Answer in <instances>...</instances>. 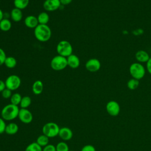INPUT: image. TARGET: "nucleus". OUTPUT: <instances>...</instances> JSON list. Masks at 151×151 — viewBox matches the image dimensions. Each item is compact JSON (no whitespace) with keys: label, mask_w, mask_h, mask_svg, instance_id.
<instances>
[{"label":"nucleus","mask_w":151,"mask_h":151,"mask_svg":"<svg viewBox=\"0 0 151 151\" xmlns=\"http://www.w3.org/2000/svg\"><path fill=\"white\" fill-rule=\"evenodd\" d=\"M34 36L37 40L41 42L48 41L51 37V30L47 25L38 24L34 28Z\"/></svg>","instance_id":"obj_1"},{"label":"nucleus","mask_w":151,"mask_h":151,"mask_svg":"<svg viewBox=\"0 0 151 151\" xmlns=\"http://www.w3.org/2000/svg\"><path fill=\"white\" fill-rule=\"evenodd\" d=\"M19 109L18 106L11 103L5 106L1 110V117L6 121H11L18 117Z\"/></svg>","instance_id":"obj_2"},{"label":"nucleus","mask_w":151,"mask_h":151,"mask_svg":"<svg viewBox=\"0 0 151 151\" xmlns=\"http://www.w3.org/2000/svg\"><path fill=\"white\" fill-rule=\"evenodd\" d=\"M129 73L132 78L138 80L143 78L146 73V68L142 63L136 62L129 67Z\"/></svg>","instance_id":"obj_3"},{"label":"nucleus","mask_w":151,"mask_h":151,"mask_svg":"<svg viewBox=\"0 0 151 151\" xmlns=\"http://www.w3.org/2000/svg\"><path fill=\"white\" fill-rule=\"evenodd\" d=\"M60 127L54 122H48L45 123L42 128V134L47 136L49 138H53L58 136Z\"/></svg>","instance_id":"obj_4"},{"label":"nucleus","mask_w":151,"mask_h":151,"mask_svg":"<svg viewBox=\"0 0 151 151\" xmlns=\"http://www.w3.org/2000/svg\"><path fill=\"white\" fill-rule=\"evenodd\" d=\"M57 52L58 55L68 57L73 54V47L70 42L67 40H61L57 45Z\"/></svg>","instance_id":"obj_5"},{"label":"nucleus","mask_w":151,"mask_h":151,"mask_svg":"<svg viewBox=\"0 0 151 151\" xmlns=\"http://www.w3.org/2000/svg\"><path fill=\"white\" fill-rule=\"evenodd\" d=\"M50 65L51 68L55 71L63 70L68 66L67 57L60 55H55L51 59Z\"/></svg>","instance_id":"obj_6"},{"label":"nucleus","mask_w":151,"mask_h":151,"mask_svg":"<svg viewBox=\"0 0 151 151\" xmlns=\"http://www.w3.org/2000/svg\"><path fill=\"white\" fill-rule=\"evenodd\" d=\"M6 88L14 91L18 89L21 84V80L20 77L15 74L10 75L8 76L5 81Z\"/></svg>","instance_id":"obj_7"},{"label":"nucleus","mask_w":151,"mask_h":151,"mask_svg":"<svg viewBox=\"0 0 151 151\" xmlns=\"http://www.w3.org/2000/svg\"><path fill=\"white\" fill-rule=\"evenodd\" d=\"M18 117L19 120L24 124H29L31 123L33 119L32 113L27 109H20Z\"/></svg>","instance_id":"obj_8"},{"label":"nucleus","mask_w":151,"mask_h":151,"mask_svg":"<svg viewBox=\"0 0 151 151\" xmlns=\"http://www.w3.org/2000/svg\"><path fill=\"white\" fill-rule=\"evenodd\" d=\"M106 109L107 113L111 116H117L120 111L119 104L114 100H111L107 103Z\"/></svg>","instance_id":"obj_9"},{"label":"nucleus","mask_w":151,"mask_h":151,"mask_svg":"<svg viewBox=\"0 0 151 151\" xmlns=\"http://www.w3.org/2000/svg\"><path fill=\"white\" fill-rule=\"evenodd\" d=\"M85 67L87 70L90 72H96L100 69V61L95 58L89 59L85 64Z\"/></svg>","instance_id":"obj_10"},{"label":"nucleus","mask_w":151,"mask_h":151,"mask_svg":"<svg viewBox=\"0 0 151 151\" xmlns=\"http://www.w3.org/2000/svg\"><path fill=\"white\" fill-rule=\"evenodd\" d=\"M60 0H45L43 3V8L47 11H54L61 6Z\"/></svg>","instance_id":"obj_11"},{"label":"nucleus","mask_w":151,"mask_h":151,"mask_svg":"<svg viewBox=\"0 0 151 151\" xmlns=\"http://www.w3.org/2000/svg\"><path fill=\"white\" fill-rule=\"evenodd\" d=\"M73 136L72 130L67 127H61L59 131L58 136L63 140L67 141L70 140Z\"/></svg>","instance_id":"obj_12"},{"label":"nucleus","mask_w":151,"mask_h":151,"mask_svg":"<svg viewBox=\"0 0 151 151\" xmlns=\"http://www.w3.org/2000/svg\"><path fill=\"white\" fill-rule=\"evenodd\" d=\"M67 65L71 68L76 69L77 68L80 64V60L77 55L72 54L67 57Z\"/></svg>","instance_id":"obj_13"},{"label":"nucleus","mask_w":151,"mask_h":151,"mask_svg":"<svg viewBox=\"0 0 151 151\" xmlns=\"http://www.w3.org/2000/svg\"><path fill=\"white\" fill-rule=\"evenodd\" d=\"M150 57L147 52L142 50L137 51L135 54V58L140 63H146Z\"/></svg>","instance_id":"obj_14"},{"label":"nucleus","mask_w":151,"mask_h":151,"mask_svg":"<svg viewBox=\"0 0 151 151\" xmlns=\"http://www.w3.org/2000/svg\"><path fill=\"white\" fill-rule=\"evenodd\" d=\"M25 26L29 28H35L39 24L37 17L34 15H28L24 19Z\"/></svg>","instance_id":"obj_15"},{"label":"nucleus","mask_w":151,"mask_h":151,"mask_svg":"<svg viewBox=\"0 0 151 151\" xmlns=\"http://www.w3.org/2000/svg\"><path fill=\"white\" fill-rule=\"evenodd\" d=\"M10 16L13 21L16 22H19L21 21L23 17L22 10L17 8H14L11 10Z\"/></svg>","instance_id":"obj_16"},{"label":"nucleus","mask_w":151,"mask_h":151,"mask_svg":"<svg viewBox=\"0 0 151 151\" xmlns=\"http://www.w3.org/2000/svg\"><path fill=\"white\" fill-rule=\"evenodd\" d=\"M44 88V85L41 80H36L34 82L32 86V90L34 94L39 95L40 94Z\"/></svg>","instance_id":"obj_17"},{"label":"nucleus","mask_w":151,"mask_h":151,"mask_svg":"<svg viewBox=\"0 0 151 151\" xmlns=\"http://www.w3.org/2000/svg\"><path fill=\"white\" fill-rule=\"evenodd\" d=\"M19 127L17 123H9L6 125L5 132L9 135H13L16 134L18 131Z\"/></svg>","instance_id":"obj_18"},{"label":"nucleus","mask_w":151,"mask_h":151,"mask_svg":"<svg viewBox=\"0 0 151 151\" xmlns=\"http://www.w3.org/2000/svg\"><path fill=\"white\" fill-rule=\"evenodd\" d=\"M37 19L39 24L47 25L50 20V17L47 12H42L38 14L37 16Z\"/></svg>","instance_id":"obj_19"},{"label":"nucleus","mask_w":151,"mask_h":151,"mask_svg":"<svg viewBox=\"0 0 151 151\" xmlns=\"http://www.w3.org/2000/svg\"><path fill=\"white\" fill-rule=\"evenodd\" d=\"M12 27L11 22L7 18H3L0 21V29L2 31H8Z\"/></svg>","instance_id":"obj_20"},{"label":"nucleus","mask_w":151,"mask_h":151,"mask_svg":"<svg viewBox=\"0 0 151 151\" xmlns=\"http://www.w3.org/2000/svg\"><path fill=\"white\" fill-rule=\"evenodd\" d=\"M17 61L16 58L12 56L6 57L4 62V65L8 68H14L17 65Z\"/></svg>","instance_id":"obj_21"},{"label":"nucleus","mask_w":151,"mask_h":151,"mask_svg":"<svg viewBox=\"0 0 151 151\" xmlns=\"http://www.w3.org/2000/svg\"><path fill=\"white\" fill-rule=\"evenodd\" d=\"M29 1V0H14V5L15 8L22 10L27 7Z\"/></svg>","instance_id":"obj_22"},{"label":"nucleus","mask_w":151,"mask_h":151,"mask_svg":"<svg viewBox=\"0 0 151 151\" xmlns=\"http://www.w3.org/2000/svg\"><path fill=\"white\" fill-rule=\"evenodd\" d=\"M49 137H48L47 136L44 135V134H41L40 135L36 140V142L42 147H45V146H47V145H48V142H49Z\"/></svg>","instance_id":"obj_23"},{"label":"nucleus","mask_w":151,"mask_h":151,"mask_svg":"<svg viewBox=\"0 0 151 151\" xmlns=\"http://www.w3.org/2000/svg\"><path fill=\"white\" fill-rule=\"evenodd\" d=\"M31 104V99L28 96H25L22 97L19 106L22 109H27Z\"/></svg>","instance_id":"obj_24"},{"label":"nucleus","mask_w":151,"mask_h":151,"mask_svg":"<svg viewBox=\"0 0 151 151\" xmlns=\"http://www.w3.org/2000/svg\"><path fill=\"white\" fill-rule=\"evenodd\" d=\"M21 95L18 93H15L12 94L11 98H10V101L11 103L16 106H18L20 104V102L22 99Z\"/></svg>","instance_id":"obj_25"},{"label":"nucleus","mask_w":151,"mask_h":151,"mask_svg":"<svg viewBox=\"0 0 151 151\" xmlns=\"http://www.w3.org/2000/svg\"><path fill=\"white\" fill-rule=\"evenodd\" d=\"M25 151H42V147L36 142L29 144L25 148Z\"/></svg>","instance_id":"obj_26"},{"label":"nucleus","mask_w":151,"mask_h":151,"mask_svg":"<svg viewBox=\"0 0 151 151\" xmlns=\"http://www.w3.org/2000/svg\"><path fill=\"white\" fill-rule=\"evenodd\" d=\"M139 80L133 78L130 79L127 83V86L128 88L131 90H134L136 89L139 87Z\"/></svg>","instance_id":"obj_27"},{"label":"nucleus","mask_w":151,"mask_h":151,"mask_svg":"<svg viewBox=\"0 0 151 151\" xmlns=\"http://www.w3.org/2000/svg\"><path fill=\"white\" fill-rule=\"evenodd\" d=\"M56 151H69L68 145L64 142H60L55 146Z\"/></svg>","instance_id":"obj_28"},{"label":"nucleus","mask_w":151,"mask_h":151,"mask_svg":"<svg viewBox=\"0 0 151 151\" xmlns=\"http://www.w3.org/2000/svg\"><path fill=\"white\" fill-rule=\"evenodd\" d=\"M12 91L11 90L5 88L2 92H1V94L3 98L5 99H10L11 96H12Z\"/></svg>","instance_id":"obj_29"},{"label":"nucleus","mask_w":151,"mask_h":151,"mask_svg":"<svg viewBox=\"0 0 151 151\" xmlns=\"http://www.w3.org/2000/svg\"><path fill=\"white\" fill-rule=\"evenodd\" d=\"M6 58V55L4 50L2 48H0V66L2 64H4V62Z\"/></svg>","instance_id":"obj_30"},{"label":"nucleus","mask_w":151,"mask_h":151,"mask_svg":"<svg viewBox=\"0 0 151 151\" xmlns=\"http://www.w3.org/2000/svg\"><path fill=\"white\" fill-rule=\"evenodd\" d=\"M6 125V124L5 120L1 117H0V134L5 132Z\"/></svg>","instance_id":"obj_31"},{"label":"nucleus","mask_w":151,"mask_h":151,"mask_svg":"<svg viewBox=\"0 0 151 151\" xmlns=\"http://www.w3.org/2000/svg\"><path fill=\"white\" fill-rule=\"evenodd\" d=\"M81 151H96V149L91 145H86L82 147Z\"/></svg>","instance_id":"obj_32"},{"label":"nucleus","mask_w":151,"mask_h":151,"mask_svg":"<svg viewBox=\"0 0 151 151\" xmlns=\"http://www.w3.org/2000/svg\"><path fill=\"white\" fill-rule=\"evenodd\" d=\"M42 151H56L55 146L52 144H48L43 147Z\"/></svg>","instance_id":"obj_33"},{"label":"nucleus","mask_w":151,"mask_h":151,"mask_svg":"<svg viewBox=\"0 0 151 151\" xmlns=\"http://www.w3.org/2000/svg\"><path fill=\"white\" fill-rule=\"evenodd\" d=\"M146 70L147 72L151 75V57L146 63Z\"/></svg>","instance_id":"obj_34"},{"label":"nucleus","mask_w":151,"mask_h":151,"mask_svg":"<svg viewBox=\"0 0 151 151\" xmlns=\"http://www.w3.org/2000/svg\"><path fill=\"white\" fill-rule=\"evenodd\" d=\"M6 88L5 81L0 80V92L1 93Z\"/></svg>","instance_id":"obj_35"},{"label":"nucleus","mask_w":151,"mask_h":151,"mask_svg":"<svg viewBox=\"0 0 151 151\" xmlns=\"http://www.w3.org/2000/svg\"><path fill=\"white\" fill-rule=\"evenodd\" d=\"M60 3L61 5H67L71 4V2L73 1V0H60Z\"/></svg>","instance_id":"obj_36"},{"label":"nucleus","mask_w":151,"mask_h":151,"mask_svg":"<svg viewBox=\"0 0 151 151\" xmlns=\"http://www.w3.org/2000/svg\"><path fill=\"white\" fill-rule=\"evenodd\" d=\"M4 18V13L2 12V11L1 10V9L0 8V21Z\"/></svg>","instance_id":"obj_37"},{"label":"nucleus","mask_w":151,"mask_h":151,"mask_svg":"<svg viewBox=\"0 0 151 151\" xmlns=\"http://www.w3.org/2000/svg\"><path fill=\"white\" fill-rule=\"evenodd\" d=\"M69 151H74V150H70Z\"/></svg>","instance_id":"obj_38"}]
</instances>
